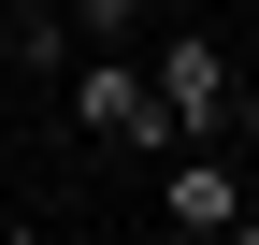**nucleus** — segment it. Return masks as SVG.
<instances>
[{
	"mask_svg": "<svg viewBox=\"0 0 259 245\" xmlns=\"http://www.w3.org/2000/svg\"><path fill=\"white\" fill-rule=\"evenodd\" d=\"M245 159H231V144H173V159H158V231H231L245 217Z\"/></svg>",
	"mask_w": 259,
	"mask_h": 245,
	"instance_id": "2",
	"label": "nucleus"
},
{
	"mask_svg": "<svg viewBox=\"0 0 259 245\" xmlns=\"http://www.w3.org/2000/svg\"><path fill=\"white\" fill-rule=\"evenodd\" d=\"M29 15H58V0H0V29H29Z\"/></svg>",
	"mask_w": 259,
	"mask_h": 245,
	"instance_id": "4",
	"label": "nucleus"
},
{
	"mask_svg": "<svg viewBox=\"0 0 259 245\" xmlns=\"http://www.w3.org/2000/svg\"><path fill=\"white\" fill-rule=\"evenodd\" d=\"M144 87H158V115H173V144H231L245 58L216 44V29H158V44H144Z\"/></svg>",
	"mask_w": 259,
	"mask_h": 245,
	"instance_id": "1",
	"label": "nucleus"
},
{
	"mask_svg": "<svg viewBox=\"0 0 259 245\" xmlns=\"http://www.w3.org/2000/svg\"><path fill=\"white\" fill-rule=\"evenodd\" d=\"M72 15V44H144V0H58Z\"/></svg>",
	"mask_w": 259,
	"mask_h": 245,
	"instance_id": "3",
	"label": "nucleus"
}]
</instances>
